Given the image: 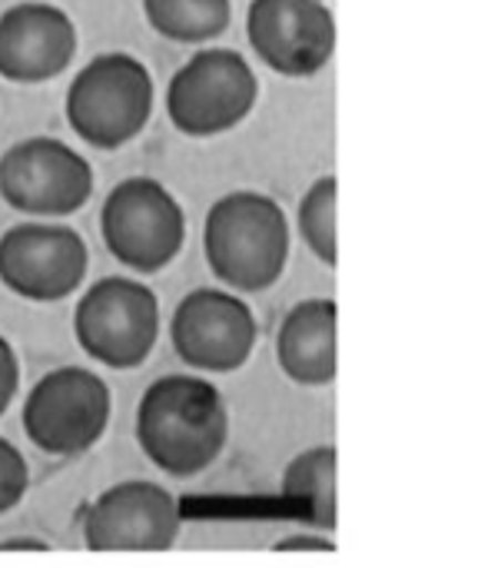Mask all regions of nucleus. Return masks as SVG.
Listing matches in <instances>:
<instances>
[{
    "mask_svg": "<svg viewBox=\"0 0 501 568\" xmlns=\"http://www.w3.org/2000/svg\"><path fill=\"white\" fill-rule=\"evenodd\" d=\"M246 37L269 70L283 77H313L333 60L336 20L323 0H253Z\"/></svg>",
    "mask_w": 501,
    "mask_h": 568,
    "instance_id": "nucleus-12",
    "label": "nucleus"
},
{
    "mask_svg": "<svg viewBox=\"0 0 501 568\" xmlns=\"http://www.w3.org/2000/svg\"><path fill=\"white\" fill-rule=\"evenodd\" d=\"M150 27L176 43H203L229 27V0H143Z\"/></svg>",
    "mask_w": 501,
    "mask_h": 568,
    "instance_id": "nucleus-16",
    "label": "nucleus"
},
{
    "mask_svg": "<svg viewBox=\"0 0 501 568\" xmlns=\"http://www.w3.org/2000/svg\"><path fill=\"white\" fill-rule=\"evenodd\" d=\"M209 273L236 293H263L279 283L289 260V223L266 193L236 190L219 196L203 223Z\"/></svg>",
    "mask_w": 501,
    "mask_h": 568,
    "instance_id": "nucleus-2",
    "label": "nucleus"
},
{
    "mask_svg": "<svg viewBox=\"0 0 501 568\" xmlns=\"http://www.w3.org/2000/svg\"><path fill=\"white\" fill-rule=\"evenodd\" d=\"M93 193L90 163L53 136H30L0 156V196L13 213L33 220L70 216Z\"/></svg>",
    "mask_w": 501,
    "mask_h": 568,
    "instance_id": "nucleus-9",
    "label": "nucleus"
},
{
    "mask_svg": "<svg viewBox=\"0 0 501 568\" xmlns=\"http://www.w3.org/2000/svg\"><path fill=\"white\" fill-rule=\"evenodd\" d=\"M336 193H339L336 176H319L299 203V233H303L306 246L313 250V256L326 266H336V260H339V250H336Z\"/></svg>",
    "mask_w": 501,
    "mask_h": 568,
    "instance_id": "nucleus-17",
    "label": "nucleus"
},
{
    "mask_svg": "<svg viewBox=\"0 0 501 568\" xmlns=\"http://www.w3.org/2000/svg\"><path fill=\"white\" fill-rule=\"evenodd\" d=\"M17 393H20V359L7 343V336H0V419L13 406Z\"/></svg>",
    "mask_w": 501,
    "mask_h": 568,
    "instance_id": "nucleus-19",
    "label": "nucleus"
},
{
    "mask_svg": "<svg viewBox=\"0 0 501 568\" xmlns=\"http://www.w3.org/2000/svg\"><path fill=\"white\" fill-rule=\"evenodd\" d=\"M259 83L243 53L209 47L193 53L166 87V113L186 136L206 140L239 126L256 106Z\"/></svg>",
    "mask_w": 501,
    "mask_h": 568,
    "instance_id": "nucleus-7",
    "label": "nucleus"
},
{
    "mask_svg": "<svg viewBox=\"0 0 501 568\" xmlns=\"http://www.w3.org/2000/svg\"><path fill=\"white\" fill-rule=\"evenodd\" d=\"M183 532L176 493L153 479H123L103 489L83 516L90 552H166Z\"/></svg>",
    "mask_w": 501,
    "mask_h": 568,
    "instance_id": "nucleus-10",
    "label": "nucleus"
},
{
    "mask_svg": "<svg viewBox=\"0 0 501 568\" xmlns=\"http://www.w3.org/2000/svg\"><path fill=\"white\" fill-rule=\"evenodd\" d=\"M76 53V27L67 10L23 0L0 13V77L13 83H47Z\"/></svg>",
    "mask_w": 501,
    "mask_h": 568,
    "instance_id": "nucleus-13",
    "label": "nucleus"
},
{
    "mask_svg": "<svg viewBox=\"0 0 501 568\" xmlns=\"http://www.w3.org/2000/svg\"><path fill=\"white\" fill-rule=\"evenodd\" d=\"M113 393L86 366H57L43 373L20 406V426L33 449L53 459L90 453L110 429Z\"/></svg>",
    "mask_w": 501,
    "mask_h": 568,
    "instance_id": "nucleus-3",
    "label": "nucleus"
},
{
    "mask_svg": "<svg viewBox=\"0 0 501 568\" xmlns=\"http://www.w3.org/2000/svg\"><path fill=\"white\" fill-rule=\"evenodd\" d=\"M63 110L83 143L116 150L150 123L153 77L130 53H100L70 80Z\"/></svg>",
    "mask_w": 501,
    "mask_h": 568,
    "instance_id": "nucleus-4",
    "label": "nucleus"
},
{
    "mask_svg": "<svg viewBox=\"0 0 501 568\" xmlns=\"http://www.w3.org/2000/svg\"><path fill=\"white\" fill-rule=\"evenodd\" d=\"M133 436L150 466L176 483H190L226 453L229 406L206 376L170 373L143 389Z\"/></svg>",
    "mask_w": 501,
    "mask_h": 568,
    "instance_id": "nucleus-1",
    "label": "nucleus"
},
{
    "mask_svg": "<svg viewBox=\"0 0 501 568\" xmlns=\"http://www.w3.org/2000/svg\"><path fill=\"white\" fill-rule=\"evenodd\" d=\"M170 343L183 366L206 376L239 373L256 343L259 323L246 300L226 290H193L186 293L170 320Z\"/></svg>",
    "mask_w": 501,
    "mask_h": 568,
    "instance_id": "nucleus-8",
    "label": "nucleus"
},
{
    "mask_svg": "<svg viewBox=\"0 0 501 568\" xmlns=\"http://www.w3.org/2000/svg\"><path fill=\"white\" fill-rule=\"evenodd\" d=\"M73 336L93 363L116 373L140 369L160 339V300L140 280L103 276L80 296Z\"/></svg>",
    "mask_w": 501,
    "mask_h": 568,
    "instance_id": "nucleus-5",
    "label": "nucleus"
},
{
    "mask_svg": "<svg viewBox=\"0 0 501 568\" xmlns=\"http://www.w3.org/2000/svg\"><path fill=\"white\" fill-rule=\"evenodd\" d=\"M0 549H50L43 539H3Z\"/></svg>",
    "mask_w": 501,
    "mask_h": 568,
    "instance_id": "nucleus-21",
    "label": "nucleus"
},
{
    "mask_svg": "<svg viewBox=\"0 0 501 568\" xmlns=\"http://www.w3.org/2000/svg\"><path fill=\"white\" fill-rule=\"evenodd\" d=\"M336 446H313L283 469V496L323 529H336Z\"/></svg>",
    "mask_w": 501,
    "mask_h": 568,
    "instance_id": "nucleus-15",
    "label": "nucleus"
},
{
    "mask_svg": "<svg viewBox=\"0 0 501 568\" xmlns=\"http://www.w3.org/2000/svg\"><path fill=\"white\" fill-rule=\"evenodd\" d=\"M100 233L110 256L133 273H160L186 240V216L176 196L150 176L116 183L100 210Z\"/></svg>",
    "mask_w": 501,
    "mask_h": 568,
    "instance_id": "nucleus-6",
    "label": "nucleus"
},
{
    "mask_svg": "<svg viewBox=\"0 0 501 568\" xmlns=\"http://www.w3.org/2000/svg\"><path fill=\"white\" fill-rule=\"evenodd\" d=\"M30 489V466L23 453L0 436V516L13 513Z\"/></svg>",
    "mask_w": 501,
    "mask_h": 568,
    "instance_id": "nucleus-18",
    "label": "nucleus"
},
{
    "mask_svg": "<svg viewBox=\"0 0 501 568\" xmlns=\"http://www.w3.org/2000/svg\"><path fill=\"white\" fill-rule=\"evenodd\" d=\"M276 552H336L333 536H313V532H299V536H286L273 546Z\"/></svg>",
    "mask_w": 501,
    "mask_h": 568,
    "instance_id": "nucleus-20",
    "label": "nucleus"
},
{
    "mask_svg": "<svg viewBox=\"0 0 501 568\" xmlns=\"http://www.w3.org/2000/svg\"><path fill=\"white\" fill-rule=\"evenodd\" d=\"M90 253L76 230L17 223L0 236V283L27 303H60L86 280Z\"/></svg>",
    "mask_w": 501,
    "mask_h": 568,
    "instance_id": "nucleus-11",
    "label": "nucleus"
},
{
    "mask_svg": "<svg viewBox=\"0 0 501 568\" xmlns=\"http://www.w3.org/2000/svg\"><path fill=\"white\" fill-rule=\"evenodd\" d=\"M336 300L313 296L296 303L276 333V363L283 376L306 389H326L336 383Z\"/></svg>",
    "mask_w": 501,
    "mask_h": 568,
    "instance_id": "nucleus-14",
    "label": "nucleus"
}]
</instances>
